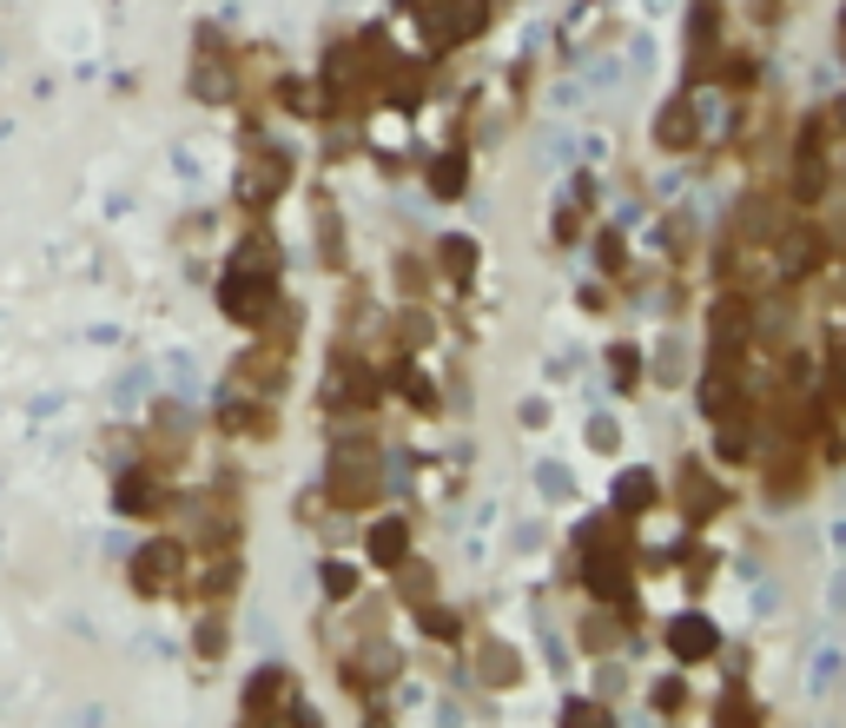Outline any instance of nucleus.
Masks as SVG:
<instances>
[{
    "label": "nucleus",
    "mask_w": 846,
    "mask_h": 728,
    "mask_svg": "<svg viewBox=\"0 0 846 728\" xmlns=\"http://www.w3.org/2000/svg\"><path fill=\"white\" fill-rule=\"evenodd\" d=\"M403 8H410V21L423 27L431 47H463L489 21V0H403Z\"/></svg>",
    "instance_id": "obj_1"
},
{
    "label": "nucleus",
    "mask_w": 846,
    "mask_h": 728,
    "mask_svg": "<svg viewBox=\"0 0 846 728\" xmlns=\"http://www.w3.org/2000/svg\"><path fill=\"white\" fill-rule=\"evenodd\" d=\"M747 338H754V311H747V298H721L714 318H708V371H741Z\"/></svg>",
    "instance_id": "obj_2"
},
{
    "label": "nucleus",
    "mask_w": 846,
    "mask_h": 728,
    "mask_svg": "<svg viewBox=\"0 0 846 728\" xmlns=\"http://www.w3.org/2000/svg\"><path fill=\"white\" fill-rule=\"evenodd\" d=\"M582 577H588V590H596L602 603H622V609H629V550H622L609 530L582 550Z\"/></svg>",
    "instance_id": "obj_3"
},
{
    "label": "nucleus",
    "mask_w": 846,
    "mask_h": 728,
    "mask_svg": "<svg viewBox=\"0 0 846 728\" xmlns=\"http://www.w3.org/2000/svg\"><path fill=\"white\" fill-rule=\"evenodd\" d=\"M324 491H331V504L364 510V504L377 497V464H371L364 451H337V457H331V477H324Z\"/></svg>",
    "instance_id": "obj_4"
},
{
    "label": "nucleus",
    "mask_w": 846,
    "mask_h": 728,
    "mask_svg": "<svg viewBox=\"0 0 846 728\" xmlns=\"http://www.w3.org/2000/svg\"><path fill=\"white\" fill-rule=\"evenodd\" d=\"M225 311L238 318V325H265V311L278 305V292H272V272H245V266H232L225 272Z\"/></svg>",
    "instance_id": "obj_5"
},
{
    "label": "nucleus",
    "mask_w": 846,
    "mask_h": 728,
    "mask_svg": "<svg viewBox=\"0 0 846 728\" xmlns=\"http://www.w3.org/2000/svg\"><path fill=\"white\" fill-rule=\"evenodd\" d=\"M787 193H794L800 206H813V199L826 193V126H820V120H807V126H800V146H794V180H787Z\"/></svg>",
    "instance_id": "obj_6"
},
{
    "label": "nucleus",
    "mask_w": 846,
    "mask_h": 728,
    "mask_svg": "<svg viewBox=\"0 0 846 728\" xmlns=\"http://www.w3.org/2000/svg\"><path fill=\"white\" fill-rule=\"evenodd\" d=\"M179 563H186L179 543H146L139 563H133V583H139L146 596H159V590H173V583H179Z\"/></svg>",
    "instance_id": "obj_7"
},
{
    "label": "nucleus",
    "mask_w": 846,
    "mask_h": 728,
    "mask_svg": "<svg viewBox=\"0 0 846 728\" xmlns=\"http://www.w3.org/2000/svg\"><path fill=\"white\" fill-rule=\"evenodd\" d=\"M714 642H721V636H714L708 616H674V622H668V650L682 656V663H708Z\"/></svg>",
    "instance_id": "obj_8"
},
{
    "label": "nucleus",
    "mask_w": 846,
    "mask_h": 728,
    "mask_svg": "<svg viewBox=\"0 0 846 728\" xmlns=\"http://www.w3.org/2000/svg\"><path fill=\"white\" fill-rule=\"evenodd\" d=\"M403 556H410V523H403V517L371 523V563H384V570H403Z\"/></svg>",
    "instance_id": "obj_9"
},
{
    "label": "nucleus",
    "mask_w": 846,
    "mask_h": 728,
    "mask_svg": "<svg viewBox=\"0 0 846 728\" xmlns=\"http://www.w3.org/2000/svg\"><path fill=\"white\" fill-rule=\"evenodd\" d=\"M655 139H661L668 152L695 146V107H688V100H668V107H661V120H655Z\"/></svg>",
    "instance_id": "obj_10"
},
{
    "label": "nucleus",
    "mask_w": 846,
    "mask_h": 728,
    "mask_svg": "<svg viewBox=\"0 0 846 728\" xmlns=\"http://www.w3.org/2000/svg\"><path fill=\"white\" fill-rule=\"evenodd\" d=\"M120 510H133V517H159V510H165V483H152V477H126V483H120Z\"/></svg>",
    "instance_id": "obj_11"
},
{
    "label": "nucleus",
    "mask_w": 846,
    "mask_h": 728,
    "mask_svg": "<svg viewBox=\"0 0 846 728\" xmlns=\"http://www.w3.org/2000/svg\"><path fill=\"white\" fill-rule=\"evenodd\" d=\"M682 510H688L695 523H708V517L721 510V491H714V483H708L701 470H682Z\"/></svg>",
    "instance_id": "obj_12"
},
{
    "label": "nucleus",
    "mask_w": 846,
    "mask_h": 728,
    "mask_svg": "<svg viewBox=\"0 0 846 728\" xmlns=\"http://www.w3.org/2000/svg\"><path fill=\"white\" fill-rule=\"evenodd\" d=\"M337 404H377V371H364V365H345L337 371V391H331Z\"/></svg>",
    "instance_id": "obj_13"
},
{
    "label": "nucleus",
    "mask_w": 846,
    "mask_h": 728,
    "mask_svg": "<svg viewBox=\"0 0 846 728\" xmlns=\"http://www.w3.org/2000/svg\"><path fill=\"white\" fill-rule=\"evenodd\" d=\"M774 225H781L774 199H754L747 212H734V232H741V238H754V246H760V238H774Z\"/></svg>",
    "instance_id": "obj_14"
},
{
    "label": "nucleus",
    "mask_w": 846,
    "mask_h": 728,
    "mask_svg": "<svg viewBox=\"0 0 846 728\" xmlns=\"http://www.w3.org/2000/svg\"><path fill=\"white\" fill-rule=\"evenodd\" d=\"M781 259H787V272H794V279H807V272H813V266L826 259V246H820L813 232H794L787 246H781Z\"/></svg>",
    "instance_id": "obj_15"
},
{
    "label": "nucleus",
    "mask_w": 846,
    "mask_h": 728,
    "mask_svg": "<svg viewBox=\"0 0 846 728\" xmlns=\"http://www.w3.org/2000/svg\"><path fill=\"white\" fill-rule=\"evenodd\" d=\"M648 504H655V477L648 470L615 477V510H648Z\"/></svg>",
    "instance_id": "obj_16"
},
{
    "label": "nucleus",
    "mask_w": 846,
    "mask_h": 728,
    "mask_svg": "<svg viewBox=\"0 0 846 728\" xmlns=\"http://www.w3.org/2000/svg\"><path fill=\"white\" fill-rule=\"evenodd\" d=\"M285 186V159H259V166H251V180H245V199L259 206V199H272Z\"/></svg>",
    "instance_id": "obj_17"
},
{
    "label": "nucleus",
    "mask_w": 846,
    "mask_h": 728,
    "mask_svg": "<svg viewBox=\"0 0 846 728\" xmlns=\"http://www.w3.org/2000/svg\"><path fill=\"white\" fill-rule=\"evenodd\" d=\"M463 173H470V166H463V152H444L437 166H431V186H437V199H457V193H463Z\"/></svg>",
    "instance_id": "obj_18"
},
{
    "label": "nucleus",
    "mask_w": 846,
    "mask_h": 728,
    "mask_svg": "<svg viewBox=\"0 0 846 728\" xmlns=\"http://www.w3.org/2000/svg\"><path fill=\"white\" fill-rule=\"evenodd\" d=\"M754 721H760V715H754V702H747L741 689H727V695H721V715H714V728H754Z\"/></svg>",
    "instance_id": "obj_19"
},
{
    "label": "nucleus",
    "mask_w": 846,
    "mask_h": 728,
    "mask_svg": "<svg viewBox=\"0 0 846 728\" xmlns=\"http://www.w3.org/2000/svg\"><path fill=\"white\" fill-rule=\"evenodd\" d=\"M562 728H615V715L602 702H569L562 708Z\"/></svg>",
    "instance_id": "obj_20"
},
{
    "label": "nucleus",
    "mask_w": 846,
    "mask_h": 728,
    "mask_svg": "<svg viewBox=\"0 0 846 728\" xmlns=\"http://www.w3.org/2000/svg\"><path fill=\"white\" fill-rule=\"evenodd\" d=\"M470 266H476V246H470V238H444V272H450V279H470Z\"/></svg>",
    "instance_id": "obj_21"
},
{
    "label": "nucleus",
    "mask_w": 846,
    "mask_h": 728,
    "mask_svg": "<svg viewBox=\"0 0 846 728\" xmlns=\"http://www.w3.org/2000/svg\"><path fill=\"white\" fill-rule=\"evenodd\" d=\"M403 397H410V404H416V411H437V391H431V378H423V371H416V365H410V371H403Z\"/></svg>",
    "instance_id": "obj_22"
},
{
    "label": "nucleus",
    "mask_w": 846,
    "mask_h": 728,
    "mask_svg": "<svg viewBox=\"0 0 846 728\" xmlns=\"http://www.w3.org/2000/svg\"><path fill=\"white\" fill-rule=\"evenodd\" d=\"M483 682H517V663H510V650H483Z\"/></svg>",
    "instance_id": "obj_23"
},
{
    "label": "nucleus",
    "mask_w": 846,
    "mask_h": 728,
    "mask_svg": "<svg viewBox=\"0 0 846 728\" xmlns=\"http://www.w3.org/2000/svg\"><path fill=\"white\" fill-rule=\"evenodd\" d=\"M682 695H688V689L674 682V676H668V682H655V708H661V715H674V708H682Z\"/></svg>",
    "instance_id": "obj_24"
},
{
    "label": "nucleus",
    "mask_w": 846,
    "mask_h": 728,
    "mask_svg": "<svg viewBox=\"0 0 846 728\" xmlns=\"http://www.w3.org/2000/svg\"><path fill=\"white\" fill-rule=\"evenodd\" d=\"M324 590H331V596H351V590H358V577L345 570V563H331V570H324Z\"/></svg>",
    "instance_id": "obj_25"
},
{
    "label": "nucleus",
    "mask_w": 846,
    "mask_h": 728,
    "mask_svg": "<svg viewBox=\"0 0 846 728\" xmlns=\"http://www.w3.org/2000/svg\"><path fill=\"white\" fill-rule=\"evenodd\" d=\"M839 53H846V8H839Z\"/></svg>",
    "instance_id": "obj_26"
}]
</instances>
